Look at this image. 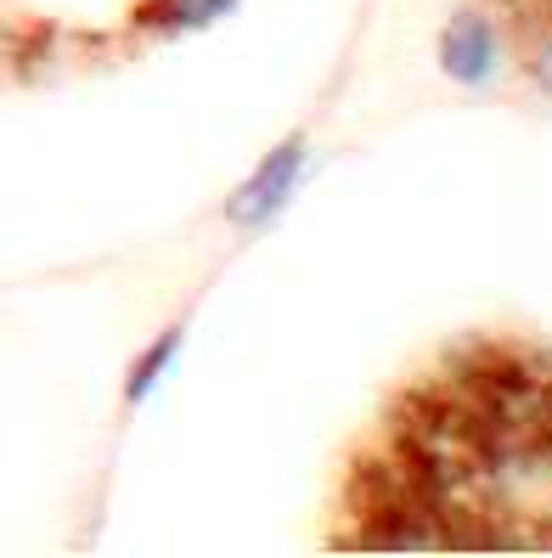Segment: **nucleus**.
<instances>
[{"label": "nucleus", "mask_w": 552, "mask_h": 558, "mask_svg": "<svg viewBox=\"0 0 552 558\" xmlns=\"http://www.w3.org/2000/svg\"><path fill=\"white\" fill-rule=\"evenodd\" d=\"M232 7L237 0H158L147 12V23L164 28V35H198V28H214Z\"/></svg>", "instance_id": "obj_4"}, {"label": "nucleus", "mask_w": 552, "mask_h": 558, "mask_svg": "<svg viewBox=\"0 0 552 558\" xmlns=\"http://www.w3.org/2000/svg\"><path fill=\"white\" fill-rule=\"evenodd\" d=\"M305 163H310V142L299 136H282L266 158L254 163V175L232 192V204H225V220L243 226V232H259V226H271L287 204H294V192L305 181Z\"/></svg>", "instance_id": "obj_1"}, {"label": "nucleus", "mask_w": 552, "mask_h": 558, "mask_svg": "<svg viewBox=\"0 0 552 558\" xmlns=\"http://www.w3.org/2000/svg\"><path fill=\"white\" fill-rule=\"evenodd\" d=\"M525 69H530V80L552 96V23L536 35V46H530V57H525Z\"/></svg>", "instance_id": "obj_5"}, {"label": "nucleus", "mask_w": 552, "mask_h": 558, "mask_svg": "<svg viewBox=\"0 0 552 558\" xmlns=\"http://www.w3.org/2000/svg\"><path fill=\"white\" fill-rule=\"evenodd\" d=\"M175 355H181V327H164V333H158V339L136 355V367H130L124 401H130V407H142V401L152 396V389L164 384V373L175 367Z\"/></svg>", "instance_id": "obj_3"}, {"label": "nucleus", "mask_w": 552, "mask_h": 558, "mask_svg": "<svg viewBox=\"0 0 552 558\" xmlns=\"http://www.w3.org/2000/svg\"><path fill=\"white\" fill-rule=\"evenodd\" d=\"M440 74L463 90H484L496 74H502V35L484 12H451L445 28H440Z\"/></svg>", "instance_id": "obj_2"}]
</instances>
